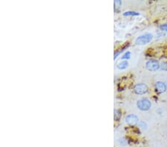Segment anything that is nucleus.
<instances>
[{"mask_svg": "<svg viewBox=\"0 0 167 147\" xmlns=\"http://www.w3.org/2000/svg\"><path fill=\"white\" fill-rule=\"evenodd\" d=\"M153 38V36L151 34H145L144 35L140 36L136 40V44L137 45H145L149 43Z\"/></svg>", "mask_w": 167, "mask_h": 147, "instance_id": "nucleus-2", "label": "nucleus"}, {"mask_svg": "<svg viewBox=\"0 0 167 147\" xmlns=\"http://www.w3.org/2000/svg\"><path fill=\"white\" fill-rule=\"evenodd\" d=\"M146 68L149 70V71H157L158 69H159L160 66L159 63H158V61H157V60H150L146 63Z\"/></svg>", "mask_w": 167, "mask_h": 147, "instance_id": "nucleus-3", "label": "nucleus"}, {"mask_svg": "<svg viewBox=\"0 0 167 147\" xmlns=\"http://www.w3.org/2000/svg\"><path fill=\"white\" fill-rule=\"evenodd\" d=\"M160 68L163 70H167V63L166 62H163L160 65Z\"/></svg>", "mask_w": 167, "mask_h": 147, "instance_id": "nucleus-12", "label": "nucleus"}, {"mask_svg": "<svg viewBox=\"0 0 167 147\" xmlns=\"http://www.w3.org/2000/svg\"><path fill=\"white\" fill-rule=\"evenodd\" d=\"M121 117V112L119 110H114V120H119Z\"/></svg>", "mask_w": 167, "mask_h": 147, "instance_id": "nucleus-8", "label": "nucleus"}, {"mask_svg": "<svg viewBox=\"0 0 167 147\" xmlns=\"http://www.w3.org/2000/svg\"><path fill=\"white\" fill-rule=\"evenodd\" d=\"M155 89H156L157 92L159 94H163L166 91V86L164 83L160 81H158L155 83Z\"/></svg>", "mask_w": 167, "mask_h": 147, "instance_id": "nucleus-6", "label": "nucleus"}, {"mask_svg": "<svg viewBox=\"0 0 167 147\" xmlns=\"http://www.w3.org/2000/svg\"><path fill=\"white\" fill-rule=\"evenodd\" d=\"M121 4H122L121 1H119V0H116V1H114V8H115V9L116 8H118L120 7Z\"/></svg>", "mask_w": 167, "mask_h": 147, "instance_id": "nucleus-11", "label": "nucleus"}, {"mask_svg": "<svg viewBox=\"0 0 167 147\" xmlns=\"http://www.w3.org/2000/svg\"><path fill=\"white\" fill-rule=\"evenodd\" d=\"M140 127H141L142 129H146V124L145 123V122H141V123H140Z\"/></svg>", "mask_w": 167, "mask_h": 147, "instance_id": "nucleus-14", "label": "nucleus"}, {"mask_svg": "<svg viewBox=\"0 0 167 147\" xmlns=\"http://www.w3.org/2000/svg\"><path fill=\"white\" fill-rule=\"evenodd\" d=\"M130 57H131V52L127 51V52H126L123 55L122 59H123V60H129Z\"/></svg>", "mask_w": 167, "mask_h": 147, "instance_id": "nucleus-10", "label": "nucleus"}, {"mask_svg": "<svg viewBox=\"0 0 167 147\" xmlns=\"http://www.w3.org/2000/svg\"><path fill=\"white\" fill-rule=\"evenodd\" d=\"M160 28L161 29L162 31H167V24H164L160 25Z\"/></svg>", "mask_w": 167, "mask_h": 147, "instance_id": "nucleus-13", "label": "nucleus"}, {"mask_svg": "<svg viewBox=\"0 0 167 147\" xmlns=\"http://www.w3.org/2000/svg\"><path fill=\"white\" fill-rule=\"evenodd\" d=\"M139 122V119L135 114H129L126 117V122L129 126H136Z\"/></svg>", "mask_w": 167, "mask_h": 147, "instance_id": "nucleus-5", "label": "nucleus"}, {"mask_svg": "<svg viewBox=\"0 0 167 147\" xmlns=\"http://www.w3.org/2000/svg\"><path fill=\"white\" fill-rule=\"evenodd\" d=\"M124 16H137L139 15L138 13H136L135 11H127L123 14Z\"/></svg>", "mask_w": 167, "mask_h": 147, "instance_id": "nucleus-9", "label": "nucleus"}, {"mask_svg": "<svg viewBox=\"0 0 167 147\" xmlns=\"http://www.w3.org/2000/svg\"><path fill=\"white\" fill-rule=\"evenodd\" d=\"M128 65H129L128 62L126 61V60H124V61L120 62V63L117 65V68H118L119 69L123 70V69H126V68H127Z\"/></svg>", "mask_w": 167, "mask_h": 147, "instance_id": "nucleus-7", "label": "nucleus"}, {"mask_svg": "<svg viewBox=\"0 0 167 147\" xmlns=\"http://www.w3.org/2000/svg\"><path fill=\"white\" fill-rule=\"evenodd\" d=\"M149 88L144 83H139L137 84L134 88V91L137 94H144L148 91Z\"/></svg>", "mask_w": 167, "mask_h": 147, "instance_id": "nucleus-4", "label": "nucleus"}, {"mask_svg": "<svg viewBox=\"0 0 167 147\" xmlns=\"http://www.w3.org/2000/svg\"><path fill=\"white\" fill-rule=\"evenodd\" d=\"M151 102L148 99H146V98H143V99L140 100L137 103V108L141 111H148L151 108Z\"/></svg>", "mask_w": 167, "mask_h": 147, "instance_id": "nucleus-1", "label": "nucleus"}]
</instances>
